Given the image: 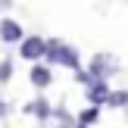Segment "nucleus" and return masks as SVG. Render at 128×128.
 <instances>
[{"instance_id":"nucleus-1","label":"nucleus","mask_w":128,"mask_h":128,"mask_svg":"<svg viewBox=\"0 0 128 128\" xmlns=\"http://www.w3.org/2000/svg\"><path fill=\"white\" fill-rule=\"evenodd\" d=\"M47 56L50 60H56V62H66L69 69H78V56H75V50L72 47H62V44H47Z\"/></svg>"},{"instance_id":"nucleus-2","label":"nucleus","mask_w":128,"mask_h":128,"mask_svg":"<svg viewBox=\"0 0 128 128\" xmlns=\"http://www.w3.org/2000/svg\"><path fill=\"white\" fill-rule=\"evenodd\" d=\"M19 53H22L25 60H38V56H44V53H47V44H44L41 38H25V41H22V47H19Z\"/></svg>"},{"instance_id":"nucleus-3","label":"nucleus","mask_w":128,"mask_h":128,"mask_svg":"<svg viewBox=\"0 0 128 128\" xmlns=\"http://www.w3.org/2000/svg\"><path fill=\"white\" fill-rule=\"evenodd\" d=\"M0 38H3L6 44H19L22 41V28H19L12 19H3V22H0Z\"/></svg>"},{"instance_id":"nucleus-4","label":"nucleus","mask_w":128,"mask_h":128,"mask_svg":"<svg viewBox=\"0 0 128 128\" xmlns=\"http://www.w3.org/2000/svg\"><path fill=\"white\" fill-rule=\"evenodd\" d=\"M31 84H34V88H47L50 84V72L44 66H34V69H31Z\"/></svg>"},{"instance_id":"nucleus-5","label":"nucleus","mask_w":128,"mask_h":128,"mask_svg":"<svg viewBox=\"0 0 128 128\" xmlns=\"http://www.w3.org/2000/svg\"><path fill=\"white\" fill-rule=\"evenodd\" d=\"M106 94H110V91H106V84H103L100 78H94V84H91V94H88V97H91V100H97V103H103V100H106Z\"/></svg>"},{"instance_id":"nucleus-6","label":"nucleus","mask_w":128,"mask_h":128,"mask_svg":"<svg viewBox=\"0 0 128 128\" xmlns=\"http://www.w3.org/2000/svg\"><path fill=\"white\" fill-rule=\"evenodd\" d=\"M78 122H81V125H91V122H97V106H94V110H84V112L78 116Z\"/></svg>"},{"instance_id":"nucleus-7","label":"nucleus","mask_w":128,"mask_h":128,"mask_svg":"<svg viewBox=\"0 0 128 128\" xmlns=\"http://www.w3.org/2000/svg\"><path fill=\"white\" fill-rule=\"evenodd\" d=\"M31 112H38V116H41V119H47V116H50V106L44 103V100H38V103L31 106Z\"/></svg>"},{"instance_id":"nucleus-8","label":"nucleus","mask_w":128,"mask_h":128,"mask_svg":"<svg viewBox=\"0 0 128 128\" xmlns=\"http://www.w3.org/2000/svg\"><path fill=\"white\" fill-rule=\"evenodd\" d=\"M10 69H12L10 62H0V81H6V78H10Z\"/></svg>"},{"instance_id":"nucleus-9","label":"nucleus","mask_w":128,"mask_h":128,"mask_svg":"<svg viewBox=\"0 0 128 128\" xmlns=\"http://www.w3.org/2000/svg\"><path fill=\"white\" fill-rule=\"evenodd\" d=\"M110 103H116V106H119V103H128V94H125V91L116 94V97H110Z\"/></svg>"},{"instance_id":"nucleus-10","label":"nucleus","mask_w":128,"mask_h":128,"mask_svg":"<svg viewBox=\"0 0 128 128\" xmlns=\"http://www.w3.org/2000/svg\"><path fill=\"white\" fill-rule=\"evenodd\" d=\"M0 116H6V103H3V100H0Z\"/></svg>"},{"instance_id":"nucleus-11","label":"nucleus","mask_w":128,"mask_h":128,"mask_svg":"<svg viewBox=\"0 0 128 128\" xmlns=\"http://www.w3.org/2000/svg\"><path fill=\"white\" fill-rule=\"evenodd\" d=\"M81 128H88V125H81Z\"/></svg>"}]
</instances>
